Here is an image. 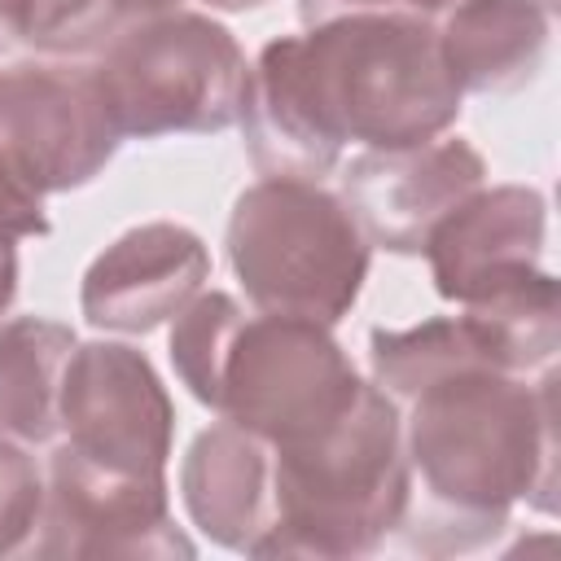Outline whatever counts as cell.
<instances>
[{
    "instance_id": "7402d4cb",
    "label": "cell",
    "mask_w": 561,
    "mask_h": 561,
    "mask_svg": "<svg viewBox=\"0 0 561 561\" xmlns=\"http://www.w3.org/2000/svg\"><path fill=\"white\" fill-rule=\"evenodd\" d=\"M408 13H421V18H434V13H447L456 0H399Z\"/></svg>"
},
{
    "instance_id": "4fadbf2b",
    "label": "cell",
    "mask_w": 561,
    "mask_h": 561,
    "mask_svg": "<svg viewBox=\"0 0 561 561\" xmlns=\"http://www.w3.org/2000/svg\"><path fill=\"white\" fill-rule=\"evenodd\" d=\"M180 495L210 543L259 557L276 517L272 443L232 421L202 430L180 465Z\"/></svg>"
},
{
    "instance_id": "ba28073f",
    "label": "cell",
    "mask_w": 561,
    "mask_h": 561,
    "mask_svg": "<svg viewBox=\"0 0 561 561\" xmlns=\"http://www.w3.org/2000/svg\"><path fill=\"white\" fill-rule=\"evenodd\" d=\"M22 557H193V539L171 517L167 473H110L61 443Z\"/></svg>"
},
{
    "instance_id": "cb8c5ba5",
    "label": "cell",
    "mask_w": 561,
    "mask_h": 561,
    "mask_svg": "<svg viewBox=\"0 0 561 561\" xmlns=\"http://www.w3.org/2000/svg\"><path fill=\"white\" fill-rule=\"evenodd\" d=\"M202 4H210V9H219V13H245V9H259V4H267V0H202Z\"/></svg>"
},
{
    "instance_id": "9a60e30c",
    "label": "cell",
    "mask_w": 561,
    "mask_h": 561,
    "mask_svg": "<svg viewBox=\"0 0 561 561\" xmlns=\"http://www.w3.org/2000/svg\"><path fill=\"white\" fill-rule=\"evenodd\" d=\"M79 337L70 324L18 316L0 329V430L18 443L61 434V386Z\"/></svg>"
},
{
    "instance_id": "6da1fadb",
    "label": "cell",
    "mask_w": 561,
    "mask_h": 561,
    "mask_svg": "<svg viewBox=\"0 0 561 561\" xmlns=\"http://www.w3.org/2000/svg\"><path fill=\"white\" fill-rule=\"evenodd\" d=\"M408 504L403 548L456 557L491 543L517 500L557 513V373L535 386L500 368L447 373L399 403Z\"/></svg>"
},
{
    "instance_id": "30bf717a",
    "label": "cell",
    "mask_w": 561,
    "mask_h": 561,
    "mask_svg": "<svg viewBox=\"0 0 561 561\" xmlns=\"http://www.w3.org/2000/svg\"><path fill=\"white\" fill-rule=\"evenodd\" d=\"M486 184L482 153L451 136L408 149H364L342 167V202L368 245L425 254L430 232L473 188Z\"/></svg>"
},
{
    "instance_id": "d6986e66",
    "label": "cell",
    "mask_w": 561,
    "mask_h": 561,
    "mask_svg": "<svg viewBox=\"0 0 561 561\" xmlns=\"http://www.w3.org/2000/svg\"><path fill=\"white\" fill-rule=\"evenodd\" d=\"M355 13H408L399 0H298L302 26H320L333 18H355Z\"/></svg>"
},
{
    "instance_id": "7a4b0ae2",
    "label": "cell",
    "mask_w": 561,
    "mask_h": 561,
    "mask_svg": "<svg viewBox=\"0 0 561 561\" xmlns=\"http://www.w3.org/2000/svg\"><path fill=\"white\" fill-rule=\"evenodd\" d=\"M171 364L188 394L272 447L333 425L359 373L333 333L302 316H245L232 294H197L171 324Z\"/></svg>"
},
{
    "instance_id": "603a6c76",
    "label": "cell",
    "mask_w": 561,
    "mask_h": 561,
    "mask_svg": "<svg viewBox=\"0 0 561 561\" xmlns=\"http://www.w3.org/2000/svg\"><path fill=\"white\" fill-rule=\"evenodd\" d=\"M184 0H131V9H136V18H149V13H171V9H180Z\"/></svg>"
},
{
    "instance_id": "d4e9b609",
    "label": "cell",
    "mask_w": 561,
    "mask_h": 561,
    "mask_svg": "<svg viewBox=\"0 0 561 561\" xmlns=\"http://www.w3.org/2000/svg\"><path fill=\"white\" fill-rule=\"evenodd\" d=\"M543 4H548V9H557V0H543Z\"/></svg>"
},
{
    "instance_id": "5b68a950",
    "label": "cell",
    "mask_w": 561,
    "mask_h": 561,
    "mask_svg": "<svg viewBox=\"0 0 561 561\" xmlns=\"http://www.w3.org/2000/svg\"><path fill=\"white\" fill-rule=\"evenodd\" d=\"M228 263L259 311L333 329L364 289L368 241L324 184L259 180L228 215Z\"/></svg>"
},
{
    "instance_id": "44dd1931",
    "label": "cell",
    "mask_w": 561,
    "mask_h": 561,
    "mask_svg": "<svg viewBox=\"0 0 561 561\" xmlns=\"http://www.w3.org/2000/svg\"><path fill=\"white\" fill-rule=\"evenodd\" d=\"M18 13H22V0H0V39L18 35Z\"/></svg>"
},
{
    "instance_id": "2e32d148",
    "label": "cell",
    "mask_w": 561,
    "mask_h": 561,
    "mask_svg": "<svg viewBox=\"0 0 561 561\" xmlns=\"http://www.w3.org/2000/svg\"><path fill=\"white\" fill-rule=\"evenodd\" d=\"M469 324L478 329L486 355L504 373H535L548 368L561 351V307H557V276L530 267L526 276L491 289L486 298L465 307Z\"/></svg>"
},
{
    "instance_id": "5bb4252c",
    "label": "cell",
    "mask_w": 561,
    "mask_h": 561,
    "mask_svg": "<svg viewBox=\"0 0 561 561\" xmlns=\"http://www.w3.org/2000/svg\"><path fill=\"white\" fill-rule=\"evenodd\" d=\"M543 0H456L438 22V48L460 92L500 96L526 88L548 53Z\"/></svg>"
},
{
    "instance_id": "7c38bea8",
    "label": "cell",
    "mask_w": 561,
    "mask_h": 561,
    "mask_svg": "<svg viewBox=\"0 0 561 561\" xmlns=\"http://www.w3.org/2000/svg\"><path fill=\"white\" fill-rule=\"evenodd\" d=\"M548 202L530 184L473 188L425 241L434 289L447 302H478L543 259Z\"/></svg>"
},
{
    "instance_id": "277c9868",
    "label": "cell",
    "mask_w": 561,
    "mask_h": 561,
    "mask_svg": "<svg viewBox=\"0 0 561 561\" xmlns=\"http://www.w3.org/2000/svg\"><path fill=\"white\" fill-rule=\"evenodd\" d=\"M276 517L259 557H368L394 535L408 504L399 403L359 381L346 412L320 434L272 447Z\"/></svg>"
},
{
    "instance_id": "3957f363",
    "label": "cell",
    "mask_w": 561,
    "mask_h": 561,
    "mask_svg": "<svg viewBox=\"0 0 561 561\" xmlns=\"http://www.w3.org/2000/svg\"><path fill=\"white\" fill-rule=\"evenodd\" d=\"M316 127L342 149H408L460 118L438 26L421 13H355L272 39Z\"/></svg>"
},
{
    "instance_id": "ffe728a7",
    "label": "cell",
    "mask_w": 561,
    "mask_h": 561,
    "mask_svg": "<svg viewBox=\"0 0 561 561\" xmlns=\"http://www.w3.org/2000/svg\"><path fill=\"white\" fill-rule=\"evenodd\" d=\"M13 294H18V250L13 245H0V316L9 311Z\"/></svg>"
},
{
    "instance_id": "52a82bcc",
    "label": "cell",
    "mask_w": 561,
    "mask_h": 561,
    "mask_svg": "<svg viewBox=\"0 0 561 561\" xmlns=\"http://www.w3.org/2000/svg\"><path fill=\"white\" fill-rule=\"evenodd\" d=\"M118 140L92 66L18 61L0 70V171L31 197L92 184Z\"/></svg>"
},
{
    "instance_id": "ac0fdd59",
    "label": "cell",
    "mask_w": 561,
    "mask_h": 561,
    "mask_svg": "<svg viewBox=\"0 0 561 561\" xmlns=\"http://www.w3.org/2000/svg\"><path fill=\"white\" fill-rule=\"evenodd\" d=\"M44 513V478L35 460L0 430V557H22Z\"/></svg>"
},
{
    "instance_id": "8992f818",
    "label": "cell",
    "mask_w": 561,
    "mask_h": 561,
    "mask_svg": "<svg viewBox=\"0 0 561 561\" xmlns=\"http://www.w3.org/2000/svg\"><path fill=\"white\" fill-rule=\"evenodd\" d=\"M123 136H206L241 118L250 66L237 35L188 9L131 18L92 66Z\"/></svg>"
},
{
    "instance_id": "8fae6325",
    "label": "cell",
    "mask_w": 561,
    "mask_h": 561,
    "mask_svg": "<svg viewBox=\"0 0 561 561\" xmlns=\"http://www.w3.org/2000/svg\"><path fill=\"white\" fill-rule=\"evenodd\" d=\"M210 276L202 237L184 224H140L110 241L83 272L79 307L88 324L110 333H153L175 320Z\"/></svg>"
},
{
    "instance_id": "e0dca14e",
    "label": "cell",
    "mask_w": 561,
    "mask_h": 561,
    "mask_svg": "<svg viewBox=\"0 0 561 561\" xmlns=\"http://www.w3.org/2000/svg\"><path fill=\"white\" fill-rule=\"evenodd\" d=\"M131 18V0H22L13 39L35 53L83 57L101 53Z\"/></svg>"
},
{
    "instance_id": "9c48e42d",
    "label": "cell",
    "mask_w": 561,
    "mask_h": 561,
    "mask_svg": "<svg viewBox=\"0 0 561 561\" xmlns=\"http://www.w3.org/2000/svg\"><path fill=\"white\" fill-rule=\"evenodd\" d=\"M66 447L96 469L162 478L175 403L153 364L123 342H79L61 386Z\"/></svg>"
}]
</instances>
